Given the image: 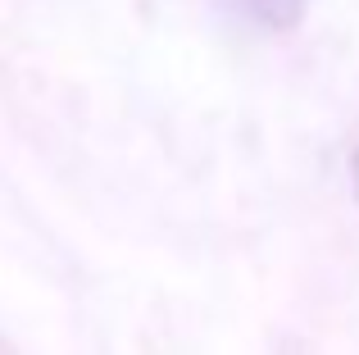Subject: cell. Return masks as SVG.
<instances>
[{
	"mask_svg": "<svg viewBox=\"0 0 359 355\" xmlns=\"http://www.w3.org/2000/svg\"><path fill=\"white\" fill-rule=\"evenodd\" d=\"M223 5L264 32H291V27H300L309 0H223Z\"/></svg>",
	"mask_w": 359,
	"mask_h": 355,
	"instance_id": "6da1fadb",
	"label": "cell"
}]
</instances>
